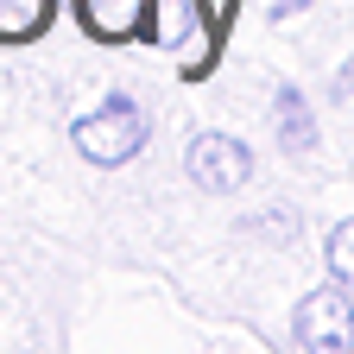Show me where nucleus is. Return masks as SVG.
I'll use <instances>...</instances> for the list:
<instances>
[{"label": "nucleus", "mask_w": 354, "mask_h": 354, "mask_svg": "<svg viewBox=\"0 0 354 354\" xmlns=\"http://www.w3.org/2000/svg\"><path fill=\"white\" fill-rule=\"evenodd\" d=\"M184 165H190V177H196V190H215V196L241 190L247 171H253L247 146L228 140V133H203V140H190V158H184Z\"/></svg>", "instance_id": "nucleus-3"}, {"label": "nucleus", "mask_w": 354, "mask_h": 354, "mask_svg": "<svg viewBox=\"0 0 354 354\" xmlns=\"http://www.w3.org/2000/svg\"><path fill=\"white\" fill-rule=\"evenodd\" d=\"M272 120H279V146H285V152H304L310 140H317V127H310V108H304V95H297V88H279Z\"/></svg>", "instance_id": "nucleus-6"}, {"label": "nucleus", "mask_w": 354, "mask_h": 354, "mask_svg": "<svg viewBox=\"0 0 354 354\" xmlns=\"http://www.w3.org/2000/svg\"><path fill=\"white\" fill-rule=\"evenodd\" d=\"M329 272L342 285H354V221H342V228L329 234Z\"/></svg>", "instance_id": "nucleus-7"}, {"label": "nucleus", "mask_w": 354, "mask_h": 354, "mask_svg": "<svg viewBox=\"0 0 354 354\" xmlns=\"http://www.w3.org/2000/svg\"><path fill=\"white\" fill-rule=\"evenodd\" d=\"M57 0H0V44H26V38H44Z\"/></svg>", "instance_id": "nucleus-5"}, {"label": "nucleus", "mask_w": 354, "mask_h": 354, "mask_svg": "<svg viewBox=\"0 0 354 354\" xmlns=\"http://www.w3.org/2000/svg\"><path fill=\"white\" fill-rule=\"evenodd\" d=\"M70 140H76V152L88 165H127L133 152L146 146V114H140L133 95H108V108H95L88 120H76Z\"/></svg>", "instance_id": "nucleus-1"}, {"label": "nucleus", "mask_w": 354, "mask_h": 354, "mask_svg": "<svg viewBox=\"0 0 354 354\" xmlns=\"http://www.w3.org/2000/svg\"><path fill=\"white\" fill-rule=\"evenodd\" d=\"M241 234H259V241H291L297 234V215L291 209H272V215H253Z\"/></svg>", "instance_id": "nucleus-8"}, {"label": "nucleus", "mask_w": 354, "mask_h": 354, "mask_svg": "<svg viewBox=\"0 0 354 354\" xmlns=\"http://www.w3.org/2000/svg\"><path fill=\"white\" fill-rule=\"evenodd\" d=\"M76 13L95 38H140L152 0H76Z\"/></svg>", "instance_id": "nucleus-4"}, {"label": "nucleus", "mask_w": 354, "mask_h": 354, "mask_svg": "<svg viewBox=\"0 0 354 354\" xmlns=\"http://www.w3.org/2000/svg\"><path fill=\"white\" fill-rule=\"evenodd\" d=\"M297 7H304V0H279V19H291V13H297Z\"/></svg>", "instance_id": "nucleus-9"}, {"label": "nucleus", "mask_w": 354, "mask_h": 354, "mask_svg": "<svg viewBox=\"0 0 354 354\" xmlns=\"http://www.w3.org/2000/svg\"><path fill=\"white\" fill-rule=\"evenodd\" d=\"M291 335H297V348L348 354V348H354V297H348V291H310V297L297 304Z\"/></svg>", "instance_id": "nucleus-2"}]
</instances>
